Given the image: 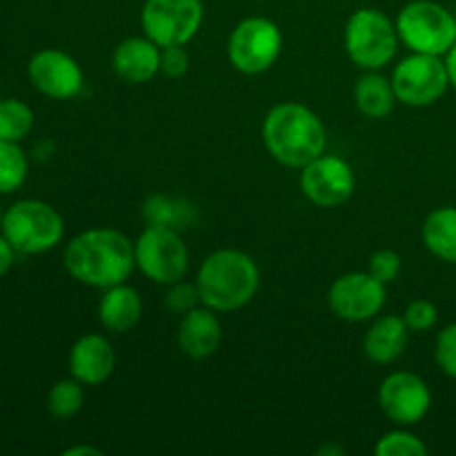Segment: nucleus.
Returning <instances> with one entry per match:
<instances>
[{
  "instance_id": "1",
  "label": "nucleus",
  "mask_w": 456,
  "mask_h": 456,
  "mask_svg": "<svg viewBox=\"0 0 456 456\" xmlns=\"http://www.w3.org/2000/svg\"><path fill=\"white\" fill-rule=\"evenodd\" d=\"M65 270L87 288L105 289L125 283L136 270L134 240L111 227H92L67 243Z\"/></svg>"
},
{
  "instance_id": "2",
  "label": "nucleus",
  "mask_w": 456,
  "mask_h": 456,
  "mask_svg": "<svg viewBox=\"0 0 456 456\" xmlns=\"http://www.w3.org/2000/svg\"><path fill=\"white\" fill-rule=\"evenodd\" d=\"M263 142L276 163L301 169L328 145V132L314 110L285 101L272 107L263 120Z\"/></svg>"
},
{
  "instance_id": "3",
  "label": "nucleus",
  "mask_w": 456,
  "mask_h": 456,
  "mask_svg": "<svg viewBox=\"0 0 456 456\" xmlns=\"http://www.w3.org/2000/svg\"><path fill=\"white\" fill-rule=\"evenodd\" d=\"M200 301L218 314L248 305L261 285V270L249 254L223 248L205 256L196 274Z\"/></svg>"
},
{
  "instance_id": "4",
  "label": "nucleus",
  "mask_w": 456,
  "mask_h": 456,
  "mask_svg": "<svg viewBox=\"0 0 456 456\" xmlns=\"http://www.w3.org/2000/svg\"><path fill=\"white\" fill-rule=\"evenodd\" d=\"M396 22L377 7H361L346 22V52L365 71L390 65L399 49Z\"/></svg>"
},
{
  "instance_id": "5",
  "label": "nucleus",
  "mask_w": 456,
  "mask_h": 456,
  "mask_svg": "<svg viewBox=\"0 0 456 456\" xmlns=\"http://www.w3.org/2000/svg\"><path fill=\"white\" fill-rule=\"evenodd\" d=\"M399 40L417 53L445 56L456 43V18L435 0H410L395 18Z\"/></svg>"
},
{
  "instance_id": "6",
  "label": "nucleus",
  "mask_w": 456,
  "mask_h": 456,
  "mask_svg": "<svg viewBox=\"0 0 456 456\" xmlns=\"http://www.w3.org/2000/svg\"><path fill=\"white\" fill-rule=\"evenodd\" d=\"M0 227L18 254H45L65 236V221L58 209L36 199L13 203L4 212Z\"/></svg>"
},
{
  "instance_id": "7",
  "label": "nucleus",
  "mask_w": 456,
  "mask_h": 456,
  "mask_svg": "<svg viewBox=\"0 0 456 456\" xmlns=\"http://www.w3.org/2000/svg\"><path fill=\"white\" fill-rule=\"evenodd\" d=\"M136 270L151 283L172 285L190 272V249L181 232L163 225H147L134 240Z\"/></svg>"
},
{
  "instance_id": "8",
  "label": "nucleus",
  "mask_w": 456,
  "mask_h": 456,
  "mask_svg": "<svg viewBox=\"0 0 456 456\" xmlns=\"http://www.w3.org/2000/svg\"><path fill=\"white\" fill-rule=\"evenodd\" d=\"M283 53V31L265 16L243 18L227 40V58L236 71L258 76L272 69Z\"/></svg>"
},
{
  "instance_id": "9",
  "label": "nucleus",
  "mask_w": 456,
  "mask_h": 456,
  "mask_svg": "<svg viewBox=\"0 0 456 456\" xmlns=\"http://www.w3.org/2000/svg\"><path fill=\"white\" fill-rule=\"evenodd\" d=\"M396 101L408 107H430L450 89L448 67L444 56L412 52L392 71Z\"/></svg>"
},
{
  "instance_id": "10",
  "label": "nucleus",
  "mask_w": 456,
  "mask_h": 456,
  "mask_svg": "<svg viewBox=\"0 0 456 456\" xmlns=\"http://www.w3.org/2000/svg\"><path fill=\"white\" fill-rule=\"evenodd\" d=\"M203 0H145L141 25L159 47L187 45L203 25Z\"/></svg>"
},
{
  "instance_id": "11",
  "label": "nucleus",
  "mask_w": 456,
  "mask_h": 456,
  "mask_svg": "<svg viewBox=\"0 0 456 456\" xmlns=\"http://www.w3.org/2000/svg\"><path fill=\"white\" fill-rule=\"evenodd\" d=\"M387 301V285L374 279L368 270L343 274L330 285L328 305L337 319L346 323H365L381 314Z\"/></svg>"
},
{
  "instance_id": "12",
  "label": "nucleus",
  "mask_w": 456,
  "mask_h": 456,
  "mask_svg": "<svg viewBox=\"0 0 456 456\" xmlns=\"http://www.w3.org/2000/svg\"><path fill=\"white\" fill-rule=\"evenodd\" d=\"M301 190L316 208H338L354 194L356 174L346 159L323 151L301 167Z\"/></svg>"
},
{
  "instance_id": "13",
  "label": "nucleus",
  "mask_w": 456,
  "mask_h": 456,
  "mask_svg": "<svg viewBox=\"0 0 456 456\" xmlns=\"http://www.w3.org/2000/svg\"><path fill=\"white\" fill-rule=\"evenodd\" d=\"M379 405L395 426L421 423L432 408V392L426 379L414 372H392L379 386Z\"/></svg>"
},
{
  "instance_id": "14",
  "label": "nucleus",
  "mask_w": 456,
  "mask_h": 456,
  "mask_svg": "<svg viewBox=\"0 0 456 456\" xmlns=\"http://www.w3.org/2000/svg\"><path fill=\"white\" fill-rule=\"evenodd\" d=\"M27 74L31 85L53 101H69L83 92V67L62 49H40L31 56Z\"/></svg>"
},
{
  "instance_id": "15",
  "label": "nucleus",
  "mask_w": 456,
  "mask_h": 456,
  "mask_svg": "<svg viewBox=\"0 0 456 456\" xmlns=\"http://www.w3.org/2000/svg\"><path fill=\"white\" fill-rule=\"evenodd\" d=\"M116 352L102 334H85L69 350V372L83 386H101L114 374Z\"/></svg>"
},
{
  "instance_id": "16",
  "label": "nucleus",
  "mask_w": 456,
  "mask_h": 456,
  "mask_svg": "<svg viewBox=\"0 0 456 456\" xmlns=\"http://www.w3.org/2000/svg\"><path fill=\"white\" fill-rule=\"evenodd\" d=\"M218 312L212 307L199 305L181 316L176 330L178 350L194 361H205L218 350L223 341V325L218 321Z\"/></svg>"
},
{
  "instance_id": "17",
  "label": "nucleus",
  "mask_w": 456,
  "mask_h": 456,
  "mask_svg": "<svg viewBox=\"0 0 456 456\" xmlns=\"http://www.w3.org/2000/svg\"><path fill=\"white\" fill-rule=\"evenodd\" d=\"M111 67L125 83H150L160 71V47L147 36H132L116 45Z\"/></svg>"
},
{
  "instance_id": "18",
  "label": "nucleus",
  "mask_w": 456,
  "mask_h": 456,
  "mask_svg": "<svg viewBox=\"0 0 456 456\" xmlns=\"http://www.w3.org/2000/svg\"><path fill=\"white\" fill-rule=\"evenodd\" d=\"M410 343V328L403 316L383 314L372 319L363 337V352L372 363L390 365L399 359Z\"/></svg>"
},
{
  "instance_id": "19",
  "label": "nucleus",
  "mask_w": 456,
  "mask_h": 456,
  "mask_svg": "<svg viewBox=\"0 0 456 456\" xmlns=\"http://www.w3.org/2000/svg\"><path fill=\"white\" fill-rule=\"evenodd\" d=\"M142 298L136 288L127 283L111 285L102 289L98 301V321L114 334H125L141 323Z\"/></svg>"
},
{
  "instance_id": "20",
  "label": "nucleus",
  "mask_w": 456,
  "mask_h": 456,
  "mask_svg": "<svg viewBox=\"0 0 456 456\" xmlns=\"http://www.w3.org/2000/svg\"><path fill=\"white\" fill-rule=\"evenodd\" d=\"M396 94L392 78L383 76L379 69L365 71L354 85V105L365 118L381 120L392 114L396 105Z\"/></svg>"
},
{
  "instance_id": "21",
  "label": "nucleus",
  "mask_w": 456,
  "mask_h": 456,
  "mask_svg": "<svg viewBox=\"0 0 456 456\" xmlns=\"http://www.w3.org/2000/svg\"><path fill=\"white\" fill-rule=\"evenodd\" d=\"M421 239L432 256L456 265V208L432 209L421 225Z\"/></svg>"
},
{
  "instance_id": "22",
  "label": "nucleus",
  "mask_w": 456,
  "mask_h": 456,
  "mask_svg": "<svg viewBox=\"0 0 456 456\" xmlns=\"http://www.w3.org/2000/svg\"><path fill=\"white\" fill-rule=\"evenodd\" d=\"M142 216H145L147 225H163L172 227V230H181V227L190 225L194 209H191L190 203L181 199L154 194L142 205Z\"/></svg>"
},
{
  "instance_id": "23",
  "label": "nucleus",
  "mask_w": 456,
  "mask_h": 456,
  "mask_svg": "<svg viewBox=\"0 0 456 456\" xmlns=\"http://www.w3.org/2000/svg\"><path fill=\"white\" fill-rule=\"evenodd\" d=\"M34 129V110L18 98L0 101V141L20 142Z\"/></svg>"
},
{
  "instance_id": "24",
  "label": "nucleus",
  "mask_w": 456,
  "mask_h": 456,
  "mask_svg": "<svg viewBox=\"0 0 456 456\" xmlns=\"http://www.w3.org/2000/svg\"><path fill=\"white\" fill-rule=\"evenodd\" d=\"M85 405V387L74 377L53 383L47 395V410L56 419H71Z\"/></svg>"
},
{
  "instance_id": "25",
  "label": "nucleus",
  "mask_w": 456,
  "mask_h": 456,
  "mask_svg": "<svg viewBox=\"0 0 456 456\" xmlns=\"http://www.w3.org/2000/svg\"><path fill=\"white\" fill-rule=\"evenodd\" d=\"M27 156L18 142L0 141V194H12L27 178Z\"/></svg>"
},
{
  "instance_id": "26",
  "label": "nucleus",
  "mask_w": 456,
  "mask_h": 456,
  "mask_svg": "<svg viewBox=\"0 0 456 456\" xmlns=\"http://www.w3.org/2000/svg\"><path fill=\"white\" fill-rule=\"evenodd\" d=\"M377 456H426L428 445L405 428L396 426V430L386 432L374 445Z\"/></svg>"
},
{
  "instance_id": "27",
  "label": "nucleus",
  "mask_w": 456,
  "mask_h": 456,
  "mask_svg": "<svg viewBox=\"0 0 456 456\" xmlns=\"http://www.w3.org/2000/svg\"><path fill=\"white\" fill-rule=\"evenodd\" d=\"M203 305L200 301V292H199V285L190 283V281H176V283L167 285V294H165V307H167L172 314H187L191 312L194 307Z\"/></svg>"
},
{
  "instance_id": "28",
  "label": "nucleus",
  "mask_w": 456,
  "mask_h": 456,
  "mask_svg": "<svg viewBox=\"0 0 456 456\" xmlns=\"http://www.w3.org/2000/svg\"><path fill=\"white\" fill-rule=\"evenodd\" d=\"M435 361L445 377L456 381V323L448 325L436 334Z\"/></svg>"
},
{
  "instance_id": "29",
  "label": "nucleus",
  "mask_w": 456,
  "mask_h": 456,
  "mask_svg": "<svg viewBox=\"0 0 456 456\" xmlns=\"http://www.w3.org/2000/svg\"><path fill=\"white\" fill-rule=\"evenodd\" d=\"M401 267H403V261H401V256L395 249H377L368 258V272L386 285L395 283L399 279Z\"/></svg>"
},
{
  "instance_id": "30",
  "label": "nucleus",
  "mask_w": 456,
  "mask_h": 456,
  "mask_svg": "<svg viewBox=\"0 0 456 456\" xmlns=\"http://www.w3.org/2000/svg\"><path fill=\"white\" fill-rule=\"evenodd\" d=\"M403 319L408 323L410 332H428L436 325L439 321V310L432 301L428 298H417V301L410 303L403 312Z\"/></svg>"
},
{
  "instance_id": "31",
  "label": "nucleus",
  "mask_w": 456,
  "mask_h": 456,
  "mask_svg": "<svg viewBox=\"0 0 456 456\" xmlns=\"http://www.w3.org/2000/svg\"><path fill=\"white\" fill-rule=\"evenodd\" d=\"M160 71L167 78H183L190 71V52L185 49V45L160 47Z\"/></svg>"
},
{
  "instance_id": "32",
  "label": "nucleus",
  "mask_w": 456,
  "mask_h": 456,
  "mask_svg": "<svg viewBox=\"0 0 456 456\" xmlns=\"http://www.w3.org/2000/svg\"><path fill=\"white\" fill-rule=\"evenodd\" d=\"M16 249H13V245L9 243L7 236H0V279H3L4 274H7L9 270L13 267V261H16Z\"/></svg>"
},
{
  "instance_id": "33",
  "label": "nucleus",
  "mask_w": 456,
  "mask_h": 456,
  "mask_svg": "<svg viewBox=\"0 0 456 456\" xmlns=\"http://www.w3.org/2000/svg\"><path fill=\"white\" fill-rule=\"evenodd\" d=\"M444 61H445V67H448V78H450V87H452L454 92H456V43H454V47L450 49L448 53H445V56H444Z\"/></svg>"
},
{
  "instance_id": "34",
  "label": "nucleus",
  "mask_w": 456,
  "mask_h": 456,
  "mask_svg": "<svg viewBox=\"0 0 456 456\" xmlns=\"http://www.w3.org/2000/svg\"><path fill=\"white\" fill-rule=\"evenodd\" d=\"M65 456H102V450L94 448V445H76V448H67Z\"/></svg>"
},
{
  "instance_id": "35",
  "label": "nucleus",
  "mask_w": 456,
  "mask_h": 456,
  "mask_svg": "<svg viewBox=\"0 0 456 456\" xmlns=\"http://www.w3.org/2000/svg\"><path fill=\"white\" fill-rule=\"evenodd\" d=\"M3 216H4V212H3V208H0V225H3Z\"/></svg>"
}]
</instances>
